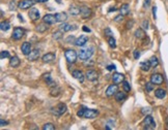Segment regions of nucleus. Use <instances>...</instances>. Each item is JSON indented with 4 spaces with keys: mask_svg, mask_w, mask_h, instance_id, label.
I'll list each match as a JSON object with an SVG mask.
<instances>
[{
    "mask_svg": "<svg viewBox=\"0 0 168 130\" xmlns=\"http://www.w3.org/2000/svg\"><path fill=\"white\" fill-rule=\"evenodd\" d=\"M150 23H149V21L147 20H144L143 22H142V28L144 29V30H147L149 28H150Z\"/></svg>",
    "mask_w": 168,
    "mask_h": 130,
    "instance_id": "nucleus-40",
    "label": "nucleus"
},
{
    "mask_svg": "<svg viewBox=\"0 0 168 130\" xmlns=\"http://www.w3.org/2000/svg\"><path fill=\"white\" fill-rule=\"evenodd\" d=\"M127 98V94H126V91L125 92H116L115 94V100L116 101H122Z\"/></svg>",
    "mask_w": 168,
    "mask_h": 130,
    "instance_id": "nucleus-29",
    "label": "nucleus"
},
{
    "mask_svg": "<svg viewBox=\"0 0 168 130\" xmlns=\"http://www.w3.org/2000/svg\"><path fill=\"white\" fill-rule=\"evenodd\" d=\"M93 47H89L87 49L84 50H80V52L78 53V57L80 60H83V61H86V60H89L90 57L93 55Z\"/></svg>",
    "mask_w": 168,
    "mask_h": 130,
    "instance_id": "nucleus-1",
    "label": "nucleus"
},
{
    "mask_svg": "<svg viewBox=\"0 0 168 130\" xmlns=\"http://www.w3.org/2000/svg\"><path fill=\"white\" fill-rule=\"evenodd\" d=\"M0 28H1L2 31L6 32V31H8L9 28H11V23L7 22V21H2L1 24H0Z\"/></svg>",
    "mask_w": 168,
    "mask_h": 130,
    "instance_id": "nucleus-26",
    "label": "nucleus"
},
{
    "mask_svg": "<svg viewBox=\"0 0 168 130\" xmlns=\"http://www.w3.org/2000/svg\"><path fill=\"white\" fill-rule=\"evenodd\" d=\"M28 16L29 18L32 20V21H37L38 19H39V12H38V9L37 8H35V7H32L30 10H29V13H28Z\"/></svg>",
    "mask_w": 168,
    "mask_h": 130,
    "instance_id": "nucleus-15",
    "label": "nucleus"
},
{
    "mask_svg": "<svg viewBox=\"0 0 168 130\" xmlns=\"http://www.w3.org/2000/svg\"><path fill=\"white\" fill-rule=\"evenodd\" d=\"M151 82L152 84H155V85L160 86V85H162L163 82H164L163 75L160 74V73H154V74H151Z\"/></svg>",
    "mask_w": 168,
    "mask_h": 130,
    "instance_id": "nucleus-7",
    "label": "nucleus"
},
{
    "mask_svg": "<svg viewBox=\"0 0 168 130\" xmlns=\"http://www.w3.org/2000/svg\"><path fill=\"white\" fill-rule=\"evenodd\" d=\"M62 31H56V32L53 33V38L54 39H59V38H61V36H62V34H61Z\"/></svg>",
    "mask_w": 168,
    "mask_h": 130,
    "instance_id": "nucleus-38",
    "label": "nucleus"
},
{
    "mask_svg": "<svg viewBox=\"0 0 168 130\" xmlns=\"http://www.w3.org/2000/svg\"><path fill=\"white\" fill-rule=\"evenodd\" d=\"M122 88H123V90L126 91V92H130V90H131V87H130V84L128 83V82H122Z\"/></svg>",
    "mask_w": 168,
    "mask_h": 130,
    "instance_id": "nucleus-35",
    "label": "nucleus"
},
{
    "mask_svg": "<svg viewBox=\"0 0 168 130\" xmlns=\"http://www.w3.org/2000/svg\"><path fill=\"white\" fill-rule=\"evenodd\" d=\"M119 12H120V14L122 16L129 15V13H130V6H129V4H122L121 7L119 8Z\"/></svg>",
    "mask_w": 168,
    "mask_h": 130,
    "instance_id": "nucleus-24",
    "label": "nucleus"
},
{
    "mask_svg": "<svg viewBox=\"0 0 168 130\" xmlns=\"http://www.w3.org/2000/svg\"><path fill=\"white\" fill-rule=\"evenodd\" d=\"M85 77H86V79H87L88 81L95 82L96 80H98L99 74H98V72H97L96 70H93V69H89V70H87V71H86Z\"/></svg>",
    "mask_w": 168,
    "mask_h": 130,
    "instance_id": "nucleus-8",
    "label": "nucleus"
},
{
    "mask_svg": "<svg viewBox=\"0 0 168 130\" xmlns=\"http://www.w3.org/2000/svg\"><path fill=\"white\" fill-rule=\"evenodd\" d=\"M21 51H22V53L25 56H28L30 54V52H31V44L28 42V41L23 42L22 46H21Z\"/></svg>",
    "mask_w": 168,
    "mask_h": 130,
    "instance_id": "nucleus-12",
    "label": "nucleus"
},
{
    "mask_svg": "<svg viewBox=\"0 0 168 130\" xmlns=\"http://www.w3.org/2000/svg\"><path fill=\"white\" fill-rule=\"evenodd\" d=\"M65 56H66V59L68 63H75L77 61V58H78V54L74 50H67L65 53Z\"/></svg>",
    "mask_w": 168,
    "mask_h": 130,
    "instance_id": "nucleus-3",
    "label": "nucleus"
},
{
    "mask_svg": "<svg viewBox=\"0 0 168 130\" xmlns=\"http://www.w3.org/2000/svg\"><path fill=\"white\" fill-rule=\"evenodd\" d=\"M166 90L165 89H162V88H159L155 91V96L159 99H163V98L166 97Z\"/></svg>",
    "mask_w": 168,
    "mask_h": 130,
    "instance_id": "nucleus-20",
    "label": "nucleus"
},
{
    "mask_svg": "<svg viewBox=\"0 0 168 130\" xmlns=\"http://www.w3.org/2000/svg\"><path fill=\"white\" fill-rule=\"evenodd\" d=\"M142 125H143V128L144 129H155L156 128V122L154 120V118L151 117V115H146L143 122H142Z\"/></svg>",
    "mask_w": 168,
    "mask_h": 130,
    "instance_id": "nucleus-2",
    "label": "nucleus"
},
{
    "mask_svg": "<svg viewBox=\"0 0 168 130\" xmlns=\"http://www.w3.org/2000/svg\"><path fill=\"white\" fill-rule=\"evenodd\" d=\"M80 15H81V17L83 19H87V18H89V17L91 16V9L89 7H87V6H82Z\"/></svg>",
    "mask_w": 168,
    "mask_h": 130,
    "instance_id": "nucleus-18",
    "label": "nucleus"
},
{
    "mask_svg": "<svg viewBox=\"0 0 168 130\" xmlns=\"http://www.w3.org/2000/svg\"><path fill=\"white\" fill-rule=\"evenodd\" d=\"M84 112H85V109H80L77 112V116L78 117H84Z\"/></svg>",
    "mask_w": 168,
    "mask_h": 130,
    "instance_id": "nucleus-42",
    "label": "nucleus"
},
{
    "mask_svg": "<svg viewBox=\"0 0 168 130\" xmlns=\"http://www.w3.org/2000/svg\"><path fill=\"white\" fill-rule=\"evenodd\" d=\"M48 29V27H47V25H46V23H44V24H39L37 27H36V31H38L39 33H44L46 30Z\"/></svg>",
    "mask_w": 168,
    "mask_h": 130,
    "instance_id": "nucleus-30",
    "label": "nucleus"
},
{
    "mask_svg": "<svg viewBox=\"0 0 168 130\" xmlns=\"http://www.w3.org/2000/svg\"><path fill=\"white\" fill-rule=\"evenodd\" d=\"M56 58V55L54 53H47L42 57V60L44 63H51L52 61H54Z\"/></svg>",
    "mask_w": 168,
    "mask_h": 130,
    "instance_id": "nucleus-13",
    "label": "nucleus"
},
{
    "mask_svg": "<svg viewBox=\"0 0 168 130\" xmlns=\"http://www.w3.org/2000/svg\"><path fill=\"white\" fill-rule=\"evenodd\" d=\"M39 58V51L38 50H32L30 54L28 55V60L29 61H34Z\"/></svg>",
    "mask_w": 168,
    "mask_h": 130,
    "instance_id": "nucleus-21",
    "label": "nucleus"
},
{
    "mask_svg": "<svg viewBox=\"0 0 168 130\" xmlns=\"http://www.w3.org/2000/svg\"><path fill=\"white\" fill-rule=\"evenodd\" d=\"M71 40H72V41L74 40V37H73V36H68L67 39H66V41H67V42H70Z\"/></svg>",
    "mask_w": 168,
    "mask_h": 130,
    "instance_id": "nucleus-49",
    "label": "nucleus"
},
{
    "mask_svg": "<svg viewBox=\"0 0 168 130\" xmlns=\"http://www.w3.org/2000/svg\"><path fill=\"white\" fill-rule=\"evenodd\" d=\"M122 15L120 14L119 16H117V17H115V19H114V21H116V22H118V21H120V20H122Z\"/></svg>",
    "mask_w": 168,
    "mask_h": 130,
    "instance_id": "nucleus-47",
    "label": "nucleus"
},
{
    "mask_svg": "<svg viewBox=\"0 0 168 130\" xmlns=\"http://www.w3.org/2000/svg\"><path fill=\"white\" fill-rule=\"evenodd\" d=\"M66 112H67V105L65 103H58L53 110V114L56 116H61Z\"/></svg>",
    "mask_w": 168,
    "mask_h": 130,
    "instance_id": "nucleus-5",
    "label": "nucleus"
},
{
    "mask_svg": "<svg viewBox=\"0 0 168 130\" xmlns=\"http://www.w3.org/2000/svg\"><path fill=\"white\" fill-rule=\"evenodd\" d=\"M166 125H167V129H168V118L166 119Z\"/></svg>",
    "mask_w": 168,
    "mask_h": 130,
    "instance_id": "nucleus-55",
    "label": "nucleus"
},
{
    "mask_svg": "<svg viewBox=\"0 0 168 130\" xmlns=\"http://www.w3.org/2000/svg\"><path fill=\"white\" fill-rule=\"evenodd\" d=\"M83 31H85V32H90V29L87 28V27H83Z\"/></svg>",
    "mask_w": 168,
    "mask_h": 130,
    "instance_id": "nucleus-50",
    "label": "nucleus"
},
{
    "mask_svg": "<svg viewBox=\"0 0 168 130\" xmlns=\"http://www.w3.org/2000/svg\"><path fill=\"white\" fill-rule=\"evenodd\" d=\"M68 10H70V14L73 16H78L81 14V7H78L77 5H72Z\"/></svg>",
    "mask_w": 168,
    "mask_h": 130,
    "instance_id": "nucleus-22",
    "label": "nucleus"
},
{
    "mask_svg": "<svg viewBox=\"0 0 168 130\" xmlns=\"http://www.w3.org/2000/svg\"><path fill=\"white\" fill-rule=\"evenodd\" d=\"M115 68H116V67H115V65L114 64H110V65H108V66H107V69H108L109 71H111V70H115Z\"/></svg>",
    "mask_w": 168,
    "mask_h": 130,
    "instance_id": "nucleus-44",
    "label": "nucleus"
},
{
    "mask_svg": "<svg viewBox=\"0 0 168 130\" xmlns=\"http://www.w3.org/2000/svg\"><path fill=\"white\" fill-rule=\"evenodd\" d=\"M35 2H47L48 0H34Z\"/></svg>",
    "mask_w": 168,
    "mask_h": 130,
    "instance_id": "nucleus-51",
    "label": "nucleus"
},
{
    "mask_svg": "<svg viewBox=\"0 0 168 130\" xmlns=\"http://www.w3.org/2000/svg\"><path fill=\"white\" fill-rule=\"evenodd\" d=\"M87 41H88V37L85 36V35H81L80 37H78V38L75 39L74 44L77 47H83V46H85L87 44Z\"/></svg>",
    "mask_w": 168,
    "mask_h": 130,
    "instance_id": "nucleus-11",
    "label": "nucleus"
},
{
    "mask_svg": "<svg viewBox=\"0 0 168 130\" xmlns=\"http://www.w3.org/2000/svg\"><path fill=\"white\" fill-rule=\"evenodd\" d=\"M117 91H118V87H117V85H116V84H114V85H110V86L106 89V95H107L108 97H111V96L115 95Z\"/></svg>",
    "mask_w": 168,
    "mask_h": 130,
    "instance_id": "nucleus-10",
    "label": "nucleus"
},
{
    "mask_svg": "<svg viewBox=\"0 0 168 130\" xmlns=\"http://www.w3.org/2000/svg\"><path fill=\"white\" fill-rule=\"evenodd\" d=\"M112 81L114 84H119V83H121V82L125 81V75L122 74V73H114L113 75H112Z\"/></svg>",
    "mask_w": 168,
    "mask_h": 130,
    "instance_id": "nucleus-19",
    "label": "nucleus"
},
{
    "mask_svg": "<svg viewBox=\"0 0 168 130\" xmlns=\"http://www.w3.org/2000/svg\"><path fill=\"white\" fill-rule=\"evenodd\" d=\"M24 34H25L24 29H22V28H20V27H16V28L14 29L13 34H12V38L15 39V40H20V39L24 36Z\"/></svg>",
    "mask_w": 168,
    "mask_h": 130,
    "instance_id": "nucleus-6",
    "label": "nucleus"
},
{
    "mask_svg": "<svg viewBox=\"0 0 168 130\" xmlns=\"http://www.w3.org/2000/svg\"><path fill=\"white\" fill-rule=\"evenodd\" d=\"M18 17H19V19H20L22 22H24V20H23V17L21 16V15H18Z\"/></svg>",
    "mask_w": 168,
    "mask_h": 130,
    "instance_id": "nucleus-52",
    "label": "nucleus"
},
{
    "mask_svg": "<svg viewBox=\"0 0 168 130\" xmlns=\"http://www.w3.org/2000/svg\"><path fill=\"white\" fill-rule=\"evenodd\" d=\"M56 1H57V3H59V4L61 3V0H56Z\"/></svg>",
    "mask_w": 168,
    "mask_h": 130,
    "instance_id": "nucleus-56",
    "label": "nucleus"
},
{
    "mask_svg": "<svg viewBox=\"0 0 168 130\" xmlns=\"http://www.w3.org/2000/svg\"><path fill=\"white\" fill-rule=\"evenodd\" d=\"M140 57V52L138 50H135L134 51V58L135 59H138Z\"/></svg>",
    "mask_w": 168,
    "mask_h": 130,
    "instance_id": "nucleus-43",
    "label": "nucleus"
},
{
    "mask_svg": "<svg viewBox=\"0 0 168 130\" xmlns=\"http://www.w3.org/2000/svg\"><path fill=\"white\" fill-rule=\"evenodd\" d=\"M152 15H154V18L157 19V6H154L152 7Z\"/></svg>",
    "mask_w": 168,
    "mask_h": 130,
    "instance_id": "nucleus-45",
    "label": "nucleus"
},
{
    "mask_svg": "<svg viewBox=\"0 0 168 130\" xmlns=\"http://www.w3.org/2000/svg\"><path fill=\"white\" fill-rule=\"evenodd\" d=\"M141 114L146 116V115H151V107H144L141 110Z\"/></svg>",
    "mask_w": 168,
    "mask_h": 130,
    "instance_id": "nucleus-37",
    "label": "nucleus"
},
{
    "mask_svg": "<svg viewBox=\"0 0 168 130\" xmlns=\"http://www.w3.org/2000/svg\"><path fill=\"white\" fill-rule=\"evenodd\" d=\"M135 36H136V38H138V39H143V38H145V32H144L143 29L139 28V29H137V30L135 31Z\"/></svg>",
    "mask_w": 168,
    "mask_h": 130,
    "instance_id": "nucleus-27",
    "label": "nucleus"
},
{
    "mask_svg": "<svg viewBox=\"0 0 168 130\" xmlns=\"http://www.w3.org/2000/svg\"><path fill=\"white\" fill-rule=\"evenodd\" d=\"M16 5H17V4H16V1H15V0H13V1H11V2H9V4H8V8H9L11 10H14V9L16 8Z\"/></svg>",
    "mask_w": 168,
    "mask_h": 130,
    "instance_id": "nucleus-39",
    "label": "nucleus"
},
{
    "mask_svg": "<svg viewBox=\"0 0 168 130\" xmlns=\"http://www.w3.org/2000/svg\"><path fill=\"white\" fill-rule=\"evenodd\" d=\"M0 58H1V59L9 58V53H8L7 51H1V53H0Z\"/></svg>",
    "mask_w": 168,
    "mask_h": 130,
    "instance_id": "nucleus-36",
    "label": "nucleus"
},
{
    "mask_svg": "<svg viewBox=\"0 0 168 130\" xmlns=\"http://www.w3.org/2000/svg\"><path fill=\"white\" fill-rule=\"evenodd\" d=\"M9 65H11L12 67H18V66L20 65V59L18 58L17 56L12 57L11 60H9Z\"/></svg>",
    "mask_w": 168,
    "mask_h": 130,
    "instance_id": "nucleus-28",
    "label": "nucleus"
},
{
    "mask_svg": "<svg viewBox=\"0 0 168 130\" xmlns=\"http://www.w3.org/2000/svg\"><path fill=\"white\" fill-rule=\"evenodd\" d=\"M115 10H116V8H115V7H113V8H111V9L109 10V13H111V12H115Z\"/></svg>",
    "mask_w": 168,
    "mask_h": 130,
    "instance_id": "nucleus-53",
    "label": "nucleus"
},
{
    "mask_svg": "<svg viewBox=\"0 0 168 130\" xmlns=\"http://www.w3.org/2000/svg\"><path fill=\"white\" fill-rule=\"evenodd\" d=\"M105 128H106V129H107V130H110V129H111V128H110V127H109V126H106V127H105Z\"/></svg>",
    "mask_w": 168,
    "mask_h": 130,
    "instance_id": "nucleus-54",
    "label": "nucleus"
},
{
    "mask_svg": "<svg viewBox=\"0 0 168 130\" xmlns=\"http://www.w3.org/2000/svg\"><path fill=\"white\" fill-rule=\"evenodd\" d=\"M59 29H60V31H62V32H68V31H72V30L77 29V27H76V26H72V25L67 24V23H62V24L59 26Z\"/></svg>",
    "mask_w": 168,
    "mask_h": 130,
    "instance_id": "nucleus-16",
    "label": "nucleus"
},
{
    "mask_svg": "<svg viewBox=\"0 0 168 130\" xmlns=\"http://www.w3.org/2000/svg\"><path fill=\"white\" fill-rule=\"evenodd\" d=\"M104 33H105V35H106V36H108V37L113 36V33H112V31L110 30V28H106V29H105V31H104Z\"/></svg>",
    "mask_w": 168,
    "mask_h": 130,
    "instance_id": "nucleus-41",
    "label": "nucleus"
},
{
    "mask_svg": "<svg viewBox=\"0 0 168 130\" xmlns=\"http://www.w3.org/2000/svg\"><path fill=\"white\" fill-rule=\"evenodd\" d=\"M108 44H109V46L112 48V49H115L116 48V44H115V39L113 38V36H110L109 38H108Z\"/></svg>",
    "mask_w": 168,
    "mask_h": 130,
    "instance_id": "nucleus-32",
    "label": "nucleus"
},
{
    "mask_svg": "<svg viewBox=\"0 0 168 130\" xmlns=\"http://www.w3.org/2000/svg\"><path fill=\"white\" fill-rule=\"evenodd\" d=\"M154 89H155V84H152L151 82L146 83V85H145V90H146V92H151Z\"/></svg>",
    "mask_w": 168,
    "mask_h": 130,
    "instance_id": "nucleus-33",
    "label": "nucleus"
},
{
    "mask_svg": "<svg viewBox=\"0 0 168 130\" xmlns=\"http://www.w3.org/2000/svg\"><path fill=\"white\" fill-rule=\"evenodd\" d=\"M43 129L44 130H54L55 129V127H54V125H53L52 123H47V124H45V125L43 126Z\"/></svg>",
    "mask_w": 168,
    "mask_h": 130,
    "instance_id": "nucleus-34",
    "label": "nucleus"
},
{
    "mask_svg": "<svg viewBox=\"0 0 168 130\" xmlns=\"http://www.w3.org/2000/svg\"><path fill=\"white\" fill-rule=\"evenodd\" d=\"M151 4V0H144V3H143V6L144 7H149Z\"/></svg>",
    "mask_w": 168,
    "mask_h": 130,
    "instance_id": "nucleus-46",
    "label": "nucleus"
},
{
    "mask_svg": "<svg viewBox=\"0 0 168 130\" xmlns=\"http://www.w3.org/2000/svg\"><path fill=\"white\" fill-rule=\"evenodd\" d=\"M99 115V112L96 111V110H90V109H85V112H84V118L86 119H95L97 118Z\"/></svg>",
    "mask_w": 168,
    "mask_h": 130,
    "instance_id": "nucleus-9",
    "label": "nucleus"
},
{
    "mask_svg": "<svg viewBox=\"0 0 168 130\" xmlns=\"http://www.w3.org/2000/svg\"><path fill=\"white\" fill-rule=\"evenodd\" d=\"M150 61H151V67H154V68L159 65V60H158V58H157L156 56H152L151 59H150Z\"/></svg>",
    "mask_w": 168,
    "mask_h": 130,
    "instance_id": "nucleus-31",
    "label": "nucleus"
},
{
    "mask_svg": "<svg viewBox=\"0 0 168 130\" xmlns=\"http://www.w3.org/2000/svg\"><path fill=\"white\" fill-rule=\"evenodd\" d=\"M151 61H143V62L140 63V68L143 71H149L151 69Z\"/></svg>",
    "mask_w": 168,
    "mask_h": 130,
    "instance_id": "nucleus-25",
    "label": "nucleus"
},
{
    "mask_svg": "<svg viewBox=\"0 0 168 130\" xmlns=\"http://www.w3.org/2000/svg\"><path fill=\"white\" fill-rule=\"evenodd\" d=\"M34 0H22V1H20L19 2V4H18V7L20 8V9H28V8H30V7H32L34 5Z\"/></svg>",
    "mask_w": 168,
    "mask_h": 130,
    "instance_id": "nucleus-4",
    "label": "nucleus"
},
{
    "mask_svg": "<svg viewBox=\"0 0 168 130\" xmlns=\"http://www.w3.org/2000/svg\"><path fill=\"white\" fill-rule=\"evenodd\" d=\"M0 124H1V126H5V125H7V122L4 121L3 119H1V120H0Z\"/></svg>",
    "mask_w": 168,
    "mask_h": 130,
    "instance_id": "nucleus-48",
    "label": "nucleus"
},
{
    "mask_svg": "<svg viewBox=\"0 0 168 130\" xmlns=\"http://www.w3.org/2000/svg\"><path fill=\"white\" fill-rule=\"evenodd\" d=\"M43 21L44 23H46L47 25H52V24H55L57 21H56V18H55V15H51V14H48L43 18Z\"/></svg>",
    "mask_w": 168,
    "mask_h": 130,
    "instance_id": "nucleus-14",
    "label": "nucleus"
},
{
    "mask_svg": "<svg viewBox=\"0 0 168 130\" xmlns=\"http://www.w3.org/2000/svg\"><path fill=\"white\" fill-rule=\"evenodd\" d=\"M55 18H56L57 22L63 23L67 20V15L66 13H57V14H55Z\"/></svg>",
    "mask_w": 168,
    "mask_h": 130,
    "instance_id": "nucleus-23",
    "label": "nucleus"
},
{
    "mask_svg": "<svg viewBox=\"0 0 168 130\" xmlns=\"http://www.w3.org/2000/svg\"><path fill=\"white\" fill-rule=\"evenodd\" d=\"M72 75H73V78H75L76 80H78L80 83H83L84 82L83 73H82V71H80V70H78V69L74 70V71L72 72Z\"/></svg>",
    "mask_w": 168,
    "mask_h": 130,
    "instance_id": "nucleus-17",
    "label": "nucleus"
}]
</instances>
